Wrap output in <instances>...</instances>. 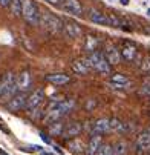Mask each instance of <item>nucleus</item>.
<instances>
[{
  "label": "nucleus",
  "mask_w": 150,
  "mask_h": 155,
  "mask_svg": "<svg viewBox=\"0 0 150 155\" xmlns=\"http://www.w3.org/2000/svg\"><path fill=\"white\" fill-rule=\"evenodd\" d=\"M75 101L74 100H64V101H58V103H52L48 109V112L45 115V123L51 124L54 121H58L61 117L68 115L71 110L74 109Z\"/></svg>",
  "instance_id": "nucleus-1"
},
{
  "label": "nucleus",
  "mask_w": 150,
  "mask_h": 155,
  "mask_svg": "<svg viewBox=\"0 0 150 155\" xmlns=\"http://www.w3.org/2000/svg\"><path fill=\"white\" fill-rule=\"evenodd\" d=\"M40 9L35 2L32 0H21V17L25 18L26 23L37 26L40 23Z\"/></svg>",
  "instance_id": "nucleus-2"
},
{
  "label": "nucleus",
  "mask_w": 150,
  "mask_h": 155,
  "mask_svg": "<svg viewBox=\"0 0 150 155\" xmlns=\"http://www.w3.org/2000/svg\"><path fill=\"white\" fill-rule=\"evenodd\" d=\"M88 63H89V66H91L94 71H97V72H100L103 75L110 74V64L106 61L103 52H100V51H95V52L89 54Z\"/></svg>",
  "instance_id": "nucleus-3"
},
{
  "label": "nucleus",
  "mask_w": 150,
  "mask_h": 155,
  "mask_svg": "<svg viewBox=\"0 0 150 155\" xmlns=\"http://www.w3.org/2000/svg\"><path fill=\"white\" fill-rule=\"evenodd\" d=\"M38 25H43V28L48 29L51 34H58L63 31V21L51 12L40 14V23Z\"/></svg>",
  "instance_id": "nucleus-4"
},
{
  "label": "nucleus",
  "mask_w": 150,
  "mask_h": 155,
  "mask_svg": "<svg viewBox=\"0 0 150 155\" xmlns=\"http://www.w3.org/2000/svg\"><path fill=\"white\" fill-rule=\"evenodd\" d=\"M26 92H17L12 98H9L6 101V109L11 110V112H17L20 109H25V104H26Z\"/></svg>",
  "instance_id": "nucleus-5"
},
{
  "label": "nucleus",
  "mask_w": 150,
  "mask_h": 155,
  "mask_svg": "<svg viewBox=\"0 0 150 155\" xmlns=\"http://www.w3.org/2000/svg\"><path fill=\"white\" fill-rule=\"evenodd\" d=\"M15 86H17V91L18 92H26L31 89L32 86V77L29 74V71H23L20 72L18 77L15 78Z\"/></svg>",
  "instance_id": "nucleus-6"
},
{
  "label": "nucleus",
  "mask_w": 150,
  "mask_h": 155,
  "mask_svg": "<svg viewBox=\"0 0 150 155\" xmlns=\"http://www.w3.org/2000/svg\"><path fill=\"white\" fill-rule=\"evenodd\" d=\"M43 98H45V91L43 89H35L28 98H26V104H25V109L28 110H32L35 107H38L43 101Z\"/></svg>",
  "instance_id": "nucleus-7"
},
{
  "label": "nucleus",
  "mask_w": 150,
  "mask_h": 155,
  "mask_svg": "<svg viewBox=\"0 0 150 155\" xmlns=\"http://www.w3.org/2000/svg\"><path fill=\"white\" fill-rule=\"evenodd\" d=\"M81 130H83L81 123H78V121H69V123L64 124L63 134H61V135L66 138V140H69V138H75L77 135H80Z\"/></svg>",
  "instance_id": "nucleus-8"
},
{
  "label": "nucleus",
  "mask_w": 150,
  "mask_h": 155,
  "mask_svg": "<svg viewBox=\"0 0 150 155\" xmlns=\"http://www.w3.org/2000/svg\"><path fill=\"white\" fill-rule=\"evenodd\" d=\"M103 55L106 58V61L109 63L110 66L112 64H118L121 61V55H120V51L113 46V45H107L106 49L103 51Z\"/></svg>",
  "instance_id": "nucleus-9"
},
{
  "label": "nucleus",
  "mask_w": 150,
  "mask_h": 155,
  "mask_svg": "<svg viewBox=\"0 0 150 155\" xmlns=\"http://www.w3.org/2000/svg\"><path fill=\"white\" fill-rule=\"evenodd\" d=\"M60 6L63 8V11H66L72 15H81L83 12V8H81V3L78 2V0H64V2L60 3Z\"/></svg>",
  "instance_id": "nucleus-10"
},
{
  "label": "nucleus",
  "mask_w": 150,
  "mask_h": 155,
  "mask_svg": "<svg viewBox=\"0 0 150 155\" xmlns=\"http://www.w3.org/2000/svg\"><path fill=\"white\" fill-rule=\"evenodd\" d=\"M136 54H138V49H136V46L133 45V43H130V41L123 43V48H121L120 55H121L126 61H133V60L136 58Z\"/></svg>",
  "instance_id": "nucleus-11"
},
{
  "label": "nucleus",
  "mask_w": 150,
  "mask_h": 155,
  "mask_svg": "<svg viewBox=\"0 0 150 155\" xmlns=\"http://www.w3.org/2000/svg\"><path fill=\"white\" fill-rule=\"evenodd\" d=\"M135 150L136 152H148L150 150V132H144L135 141Z\"/></svg>",
  "instance_id": "nucleus-12"
},
{
  "label": "nucleus",
  "mask_w": 150,
  "mask_h": 155,
  "mask_svg": "<svg viewBox=\"0 0 150 155\" xmlns=\"http://www.w3.org/2000/svg\"><path fill=\"white\" fill-rule=\"evenodd\" d=\"M63 31L66 32L68 37L71 38H77L81 35V28L78 26V23H75V21L72 20H68V21H64V25H63Z\"/></svg>",
  "instance_id": "nucleus-13"
},
{
  "label": "nucleus",
  "mask_w": 150,
  "mask_h": 155,
  "mask_svg": "<svg viewBox=\"0 0 150 155\" xmlns=\"http://www.w3.org/2000/svg\"><path fill=\"white\" fill-rule=\"evenodd\" d=\"M110 130V124H109V118H100L94 123L92 127V135H103L106 132Z\"/></svg>",
  "instance_id": "nucleus-14"
},
{
  "label": "nucleus",
  "mask_w": 150,
  "mask_h": 155,
  "mask_svg": "<svg viewBox=\"0 0 150 155\" xmlns=\"http://www.w3.org/2000/svg\"><path fill=\"white\" fill-rule=\"evenodd\" d=\"M46 80L55 86H63V84H66L71 81V77L68 74H64V72H55V74H48L46 75Z\"/></svg>",
  "instance_id": "nucleus-15"
},
{
  "label": "nucleus",
  "mask_w": 150,
  "mask_h": 155,
  "mask_svg": "<svg viewBox=\"0 0 150 155\" xmlns=\"http://www.w3.org/2000/svg\"><path fill=\"white\" fill-rule=\"evenodd\" d=\"M101 144H103V137L101 135H92L88 141V146H86L88 155H95L97 150L101 147Z\"/></svg>",
  "instance_id": "nucleus-16"
},
{
  "label": "nucleus",
  "mask_w": 150,
  "mask_h": 155,
  "mask_svg": "<svg viewBox=\"0 0 150 155\" xmlns=\"http://www.w3.org/2000/svg\"><path fill=\"white\" fill-rule=\"evenodd\" d=\"M89 69H91V66H89L88 60H77L72 63V71L78 75H88Z\"/></svg>",
  "instance_id": "nucleus-17"
},
{
  "label": "nucleus",
  "mask_w": 150,
  "mask_h": 155,
  "mask_svg": "<svg viewBox=\"0 0 150 155\" xmlns=\"http://www.w3.org/2000/svg\"><path fill=\"white\" fill-rule=\"evenodd\" d=\"M110 84L113 87H120V89H123V87H127L129 84H130V80H129L126 75H123V74H113L112 78H110Z\"/></svg>",
  "instance_id": "nucleus-18"
},
{
  "label": "nucleus",
  "mask_w": 150,
  "mask_h": 155,
  "mask_svg": "<svg viewBox=\"0 0 150 155\" xmlns=\"http://www.w3.org/2000/svg\"><path fill=\"white\" fill-rule=\"evenodd\" d=\"M89 18H91V21H94V23H97V25H107L106 14L101 12V11L91 9V11H89Z\"/></svg>",
  "instance_id": "nucleus-19"
},
{
  "label": "nucleus",
  "mask_w": 150,
  "mask_h": 155,
  "mask_svg": "<svg viewBox=\"0 0 150 155\" xmlns=\"http://www.w3.org/2000/svg\"><path fill=\"white\" fill-rule=\"evenodd\" d=\"M14 81H15V75H14L12 72H8V74L3 75V78L0 80V97L3 95V92L8 89V87H9Z\"/></svg>",
  "instance_id": "nucleus-20"
},
{
  "label": "nucleus",
  "mask_w": 150,
  "mask_h": 155,
  "mask_svg": "<svg viewBox=\"0 0 150 155\" xmlns=\"http://www.w3.org/2000/svg\"><path fill=\"white\" fill-rule=\"evenodd\" d=\"M98 45H100V40L97 37H92V35H88V38H86V43H84V49L88 51L89 54L95 52L98 49Z\"/></svg>",
  "instance_id": "nucleus-21"
},
{
  "label": "nucleus",
  "mask_w": 150,
  "mask_h": 155,
  "mask_svg": "<svg viewBox=\"0 0 150 155\" xmlns=\"http://www.w3.org/2000/svg\"><path fill=\"white\" fill-rule=\"evenodd\" d=\"M63 127H64V124H63L60 120L51 123V124H49V135H52V137L61 135V134H63Z\"/></svg>",
  "instance_id": "nucleus-22"
},
{
  "label": "nucleus",
  "mask_w": 150,
  "mask_h": 155,
  "mask_svg": "<svg viewBox=\"0 0 150 155\" xmlns=\"http://www.w3.org/2000/svg\"><path fill=\"white\" fill-rule=\"evenodd\" d=\"M127 153V143L118 141L115 146H112V155H126Z\"/></svg>",
  "instance_id": "nucleus-23"
},
{
  "label": "nucleus",
  "mask_w": 150,
  "mask_h": 155,
  "mask_svg": "<svg viewBox=\"0 0 150 155\" xmlns=\"http://www.w3.org/2000/svg\"><path fill=\"white\" fill-rule=\"evenodd\" d=\"M106 18H107V26L121 28V25H123V20H121L118 15H115V14H109V15H106Z\"/></svg>",
  "instance_id": "nucleus-24"
},
{
  "label": "nucleus",
  "mask_w": 150,
  "mask_h": 155,
  "mask_svg": "<svg viewBox=\"0 0 150 155\" xmlns=\"http://www.w3.org/2000/svg\"><path fill=\"white\" fill-rule=\"evenodd\" d=\"M9 8L14 15H21V0H11Z\"/></svg>",
  "instance_id": "nucleus-25"
},
{
  "label": "nucleus",
  "mask_w": 150,
  "mask_h": 155,
  "mask_svg": "<svg viewBox=\"0 0 150 155\" xmlns=\"http://www.w3.org/2000/svg\"><path fill=\"white\" fill-rule=\"evenodd\" d=\"M83 143L80 141V140H77V141H72V143H69V150L71 152H74V153H80L81 150H83Z\"/></svg>",
  "instance_id": "nucleus-26"
},
{
  "label": "nucleus",
  "mask_w": 150,
  "mask_h": 155,
  "mask_svg": "<svg viewBox=\"0 0 150 155\" xmlns=\"http://www.w3.org/2000/svg\"><path fill=\"white\" fill-rule=\"evenodd\" d=\"M95 155H112V146L110 144H101V147L97 150Z\"/></svg>",
  "instance_id": "nucleus-27"
},
{
  "label": "nucleus",
  "mask_w": 150,
  "mask_h": 155,
  "mask_svg": "<svg viewBox=\"0 0 150 155\" xmlns=\"http://www.w3.org/2000/svg\"><path fill=\"white\" fill-rule=\"evenodd\" d=\"M141 92H142V95H145V97H150V78H148V80H145V81L142 83Z\"/></svg>",
  "instance_id": "nucleus-28"
},
{
  "label": "nucleus",
  "mask_w": 150,
  "mask_h": 155,
  "mask_svg": "<svg viewBox=\"0 0 150 155\" xmlns=\"http://www.w3.org/2000/svg\"><path fill=\"white\" fill-rule=\"evenodd\" d=\"M0 5L5 6V8H8V6L11 5V0H0Z\"/></svg>",
  "instance_id": "nucleus-29"
},
{
  "label": "nucleus",
  "mask_w": 150,
  "mask_h": 155,
  "mask_svg": "<svg viewBox=\"0 0 150 155\" xmlns=\"http://www.w3.org/2000/svg\"><path fill=\"white\" fill-rule=\"evenodd\" d=\"M45 2H48V3H51V5H55V6H58V5H60L58 0H45Z\"/></svg>",
  "instance_id": "nucleus-30"
},
{
  "label": "nucleus",
  "mask_w": 150,
  "mask_h": 155,
  "mask_svg": "<svg viewBox=\"0 0 150 155\" xmlns=\"http://www.w3.org/2000/svg\"><path fill=\"white\" fill-rule=\"evenodd\" d=\"M129 2H130V0H120V3H121V5H124V6H126V5H129Z\"/></svg>",
  "instance_id": "nucleus-31"
},
{
  "label": "nucleus",
  "mask_w": 150,
  "mask_h": 155,
  "mask_svg": "<svg viewBox=\"0 0 150 155\" xmlns=\"http://www.w3.org/2000/svg\"><path fill=\"white\" fill-rule=\"evenodd\" d=\"M58 2H60V3H61V2H64V0H58Z\"/></svg>",
  "instance_id": "nucleus-32"
},
{
  "label": "nucleus",
  "mask_w": 150,
  "mask_h": 155,
  "mask_svg": "<svg viewBox=\"0 0 150 155\" xmlns=\"http://www.w3.org/2000/svg\"><path fill=\"white\" fill-rule=\"evenodd\" d=\"M147 12H148V15H150V9H148V11H147Z\"/></svg>",
  "instance_id": "nucleus-33"
},
{
  "label": "nucleus",
  "mask_w": 150,
  "mask_h": 155,
  "mask_svg": "<svg viewBox=\"0 0 150 155\" xmlns=\"http://www.w3.org/2000/svg\"><path fill=\"white\" fill-rule=\"evenodd\" d=\"M148 155H150V150H148Z\"/></svg>",
  "instance_id": "nucleus-34"
},
{
  "label": "nucleus",
  "mask_w": 150,
  "mask_h": 155,
  "mask_svg": "<svg viewBox=\"0 0 150 155\" xmlns=\"http://www.w3.org/2000/svg\"><path fill=\"white\" fill-rule=\"evenodd\" d=\"M148 132H150V129H148Z\"/></svg>",
  "instance_id": "nucleus-35"
}]
</instances>
